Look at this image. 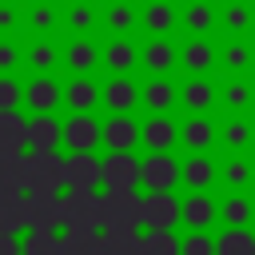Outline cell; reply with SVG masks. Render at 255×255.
Instances as JSON below:
<instances>
[{
    "mask_svg": "<svg viewBox=\"0 0 255 255\" xmlns=\"http://www.w3.org/2000/svg\"><path fill=\"white\" fill-rule=\"evenodd\" d=\"M60 108L64 112H96L100 108V76H64Z\"/></svg>",
    "mask_w": 255,
    "mask_h": 255,
    "instance_id": "30",
    "label": "cell"
},
{
    "mask_svg": "<svg viewBox=\"0 0 255 255\" xmlns=\"http://www.w3.org/2000/svg\"><path fill=\"white\" fill-rule=\"evenodd\" d=\"M0 255H20V235H0Z\"/></svg>",
    "mask_w": 255,
    "mask_h": 255,
    "instance_id": "49",
    "label": "cell"
},
{
    "mask_svg": "<svg viewBox=\"0 0 255 255\" xmlns=\"http://www.w3.org/2000/svg\"><path fill=\"white\" fill-rule=\"evenodd\" d=\"M100 147L104 151H139V116H104Z\"/></svg>",
    "mask_w": 255,
    "mask_h": 255,
    "instance_id": "25",
    "label": "cell"
},
{
    "mask_svg": "<svg viewBox=\"0 0 255 255\" xmlns=\"http://www.w3.org/2000/svg\"><path fill=\"white\" fill-rule=\"evenodd\" d=\"M215 255H255V231L223 227V235H215Z\"/></svg>",
    "mask_w": 255,
    "mask_h": 255,
    "instance_id": "40",
    "label": "cell"
},
{
    "mask_svg": "<svg viewBox=\"0 0 255 255\" xmlns=\"http://www.w3.org/2000/svg\"><path fill=\"white\" fill-rule=\"evenodd\" d=\"M60 76H100V36H60Z\"/></svg>",
    "mask_w": 255,
    "mask_h": 255,
    "instance_id": "3",
    "label": "cell"
},
{
    "mask_svg": "<svg viewBox=\"0 0 255 255\" xmlns=\"http://www.w3.org/2000/svg\"><path fill=\"white\" fill-rule=\"evenodd\" d=\"M215 147L227 151H255V116H215Z\"/></svg>",
    "mask_w": 255,
    "mask_h": 255,
    "instance_id": "19",
    "label": "cell"
},
{
    "mask_svg": "<svg viewBox=\"0 0 255 255\" xmlns=\"http://www.w3.org/2000/svg\"><path fill=\"white\" fill-rule=\"evenodd\" d=\"M179 255H215V235L211 231H187V235H179Z\"/></svg>",
    "mask_w": 255,
    "mask_h": 255,
    "instance_id": "48",
    "label": "cell"
},
{
    "mask_svg": "<svg viewBox=\"0 0 255 255\" xmlns=\"http://www.w3.org/2000/svg\"><path fill=\"white\" fill-rule=\"evenodd\" d=\"M175 40L179 36H139V68H135V76H179Z\"/></svg>",
    "mask_w": 255,
    "mask_h": 255,
    "instance_id": "9",
    "label": "cell"
},
{
    "mask_svg": "<svg viewBox=\"0 0 255 255\" xmlns=\"http://www.w3.org/2000/svg\"><path fill=\"white\" fill-rule=\"evenodd\" d=\"M24 187H28V159H24V151L0 155V191L24 195Z\"/></svg>",
    "mask_w": 255,
    "mask_h": 255,
    "instance_id": "37",
    "label": "cell"
},
{
    "mask_svg": "<svg viewBox=\"0 0 255 255\" xmlns=\"http://www.w3.org/2000/svg\"><path fill=\"white\" fill-rule=\"evenodd\" d=\"M183 151H215V116H179Z\"/></svg>",
    "mask_w": 255,
    "mask_h": 255,
    "instance_id": "36",
    "label": "cell"
},
{
    "mask_svg": "<svg viewBox=\"0 0 255 255\" xmlns=\"http://www.w3.org/2000/svg\"><path fill=\"white\" fill-rule=\"evenodd\" d=\"M179 155L175 151H139V191H175Z\"/></svg>",
    "mask_w": 255,
    "mask_h": 255,
    "instance_id": "7",
    "label": "cell"
},
{
    "mask_svg": "<svg viewBox=\"0 0 255 255\" xmlns=\"http://www.w3.org/2000/svg\"><path fill=\"white\" fill-rule=\"evenodd\" d=\"M100 187L139 191V151H104L100 155Z\"/></svg>",
    "mask_w": 255,
    "mask_h": 255,
    "instance_id": "13",
    "label": "cell"
},
{
    "mask_svg": "<svg viewBox=\"0 0 255 255\" xmlns=\"http://www.w3.org/2000/svg\"><path fill=\"white\" fill-rule=\"evenodd\" d=\"M215 76H255V36H215Z\"/></svg>",
    "mask_w": 255,
    "mask_h": 255,
    "instance_id": "4",
    "label": "cell"
},
{
    "mask_svg": "<svg viewBox=\"0 0 255 255\" xmlns=\"http://www.w3.org/2000/svg\"><path fill=\"white\" fill-rule=\"evenodd\" d=\"M100 108L108 116H139V76H100Z\"/></svg>",
    "mask_w": 255,
    "mask_h": 255,
    "instance_id": "10",
    "label": "cell"
},
{
    "mask_svg": "<svg viewBox=\"0 0 255 255\" xmlns=\"http://www.w3.org/2000/svg\"><path fill=\"white\" fill-rule=\"evenodd\" d=\"M179 76H139V112L143 116H175Z\"/></svg>",
    "mask_w": 255,
    "mask_h": 255,
    "instance_id": "15",
    "label": "cell"
},
{
    "mask_svg": "<svg viewBox=\"0 0 255 255\" xmlns=\"http://www.w3.org/2000/svg\"><path fill=\"white\" fill-rule=\"evenodd\" d=\"M60 36H100V0H60Z\"/></svg>",
    "mask_w": 255,
    "mask_h": 255,
    "instance_id": "22",
    "label": "cell"
},
{
    "mask_svg": "<svg viewBox=\"0 0 255 255\" xmlns=\"http://www.w3.org/2000/svg\"><path fill=\"white\" fill-rule=\"evenodd\" d=\"M219 36H255V0H219Z\"/></svg>",
    "mask_w": 255,
    "mask_h": 255,
    "instance_id": "35",
    "label": "cell"
},
{
    "mask_svg": "<svg viewBox=\"0 0 255 255\" xmlns=\"http://www.w3.org/2000/svg\"><path fill=\"white\" fill-rule=\"evenodd\" d=\"M179 195L175 191H139V231H175Z\"/></svg>",
    "mask_w": 255,
    "mask_h": 255,
    "instance_id": "8",
    "label": "cell"
},
{
    "mask_svg": "<svg viewBox=\"0 0 255 255\" xmlns=\"http://www.w3.org/2000/svg\"><path fill=\"white\" fill-rule=\"evenodd\" d=\"M24 211H28L24 231H60V195L24 191Z\"/></svg>",
    "mask_w": 255,
    "mask_h": 255,
    "instance_id": "33",
    "label": "cell"
},
{
    "mask_svg": "<svg viewBox=\"0 0 255 255\" xmlns=\"http://www.w3.org/2000/svg\"><path fill=\"white\" fill-rule=\"evenodd\" d=\"M28 227V211H24V195L0 191V235H24Z\"/></svg>",
    "mask_w": 255,
    "mask_h": 255,
    "instance_id": "39",
    "label": "cell"
},
{
    "mask_svg": "<svg viewBox=\"0 0 255 255\" xmlns=\"http://www.w3.org/2000/svg\"><path fill=\"white\" fill-rule=\"evenodd\" d=\"M135 36H179V0H139Z\"/></svg>",
    "mask_w": 255,
    "mask_h": 255,
    "instance_id": "17",
    "label": "cell"
},
{
    "mask_svg": "<svg viewBox=\"0 0 255 255\" xmlns=\"http://www.w3.org/2000/svg\"><path fill=\"white\" fill-rule=\"evenodd\" d=\"M0 76H24V40L0 36Z\"/></svg>",
    "mask_w": 255,
    "mask_h": 255,
    "instance_id": "44",
    "label": "cell"
},
{
    "mask_svg": "<svg viewBox=\"0 0 255 255\" xmlns=\"http://www.w3.org/2000/svg\"><path fill=\"white\" fill-rule=\"evenodd\" d=\"M139 0H100V36H135Z\"/></svg>",
    "mask_w": 255,
    "mask_h": 255,
    "instance_id": "24",
    "label": "cell"
},
{
    "mask_svg": "<svg viewBox=\"0 0 255 255\" xmlns=\"http://www.w3.org/2000/svg\"><path fill=\"white\" fill-rule=\"evenodd\" d=\"M24 159H28L24 191H44V195L64 191V151H24Z\"/></svg>",
    "mask_w": 255,
    "mask_h": 255,
    "instance_id": "12",
    "label": "cell"
},
{
    "mask_svg": "<svg viewBox=\"0 0 255 255\" xmlns=\"http://www.w3.org/2000/svg\"><path fill=\"white\" fill-rule=\"evenodd\" d=\"M24 36H60V0H24Z\"/></svg>",
    "mask_w": 255,
    "mask_h": 255,
    "instance_id": "34",
    "label": "cell"
},
{
    "mask_svg": "<svg viewBox=\"0 0 255 255\" xmlns=\"http://www.w3.org/2000/svg\"><path fill=\"white\" fill-rule=\"evenodd\" d=\"M100 231H139V191L100 187Z\"/></svg>",
    "mask_w": 255,
    "mask_h": 255,
    "instance_id": "1",
    "label": "cell"
},
{
    "mask_svg": "<svg viewBox=\"0 0 255 255\" xmlns=\"http://www.w3.org/2000/svg\"><path fill=\"white\" fill-rule=\"evenodd\" d=\"M175 60L179 76H215V36H179Z\"/></svg>",
    "mask_w": 255,
    "mask_h": 255,
    "instance_id": "14",
    "label": "cell"
},
{
    "mask_svg": "<svg viewBox=\"0 0 255 255\" xmlns=\"http://www.w3.org/2000/svg\"><path fill=\"white\" fill-rule=\"evenodd\" d=\"M100 255H139V231H96Z\"/></svg>",
    "mask_w": 255,
    "mask_h": 255,
    "instance_id": "41",
    "label": "cell"
},
{
    "mask_svg": "<svg viewBox=\"0 0 255 255\" xmlns=\"http://www.w3.org/2000/svg\"><path fill=\"white\" fill-rule=\"evenodd\" d=\"M60 151H100V116L96 112L60 116Z\"/></svg>",
    "mask_w": 255,
    "mask_h": 255,
    "instance_id": "11",
    "label": "cell"
},
{
    "mask_svg": "<svg viewBox=\"0 0 255 255\" xmlns=\"http://www.w3.org/2000/svg\"><path fill=\"white\" fill-rule=\"evenodd\" d=\"M0 36L24 40V0H0Z\"/></svg>",
    "mask_w": 255,
    "mask_h": 255,
    "instance_id": "46",
    "label": "cell"
},
{
    "mask_svg": "<svg viewBox=\"0 0 255 255\" xmlns=\"http://www.w3.org/2000/svg\"><path fill=\"white\" fill-rule=\"evenodd\" d=\"M100 191H60V231H100Z\"/></svg>",
    "mask_w": 255,
    "mask_h": 255,
    "instance_id": "2",
    "label": "cell"
},
{
    "mask_svg": "<svg viewBox=\"0 0 255 255\" xmlns=\"http://www.w3.org/2000/svg\"><path fill=\"white\" fill-rule=\"evenodd\" d=\"M64 187L100 191V151H64Z\"/></svg>",
    "mask_w": 255,
    "mask_h": 255,
    "instance_id": "26",
    "label": "cell"
},
{
    "mask_svg": "<svg viewBox=\"0 0 255 255\" xmlns=\"http://www.w3.org/2000/svg\"><path fill=\"white\" fill-rule=\"evenodd\" d=\"M179 116H215V76H179Z\"/></svg>",
    "mask_w": 255,
    "mask_h": 255,
    "instance_id": "16",
    "label": "cell"
},
{
    "mask_svg": "<svg viewBox=\"0 0 255 255\" xmlns=\"http://www.w3.org/2000/svg\"><path fill=\"white\" fill-rule=\"evenodd\" d=\"M24 151H60V112H28Z\"/></svg>",
    "mask_w": 255,
    "mask_h": 255,
    "instance_id": "31",
    "label": "cell"
},
{
    "mask_svg": "<svg viewBox=\"0 0 255 255\" xmlns=\"http://www.w3.org/2000/svg\"><path fill=\"white\" fill-rule=\"evenodd\" d=\"M179 36H219V0H179Z\"/></svg>",
    "mask_w": 255,
    "mask_h": 255,
    "instance_id": "23",
    "label": "cell"
},
{
    "mask_svg": "<svg viewBox=\"0 0 255 255\" xmlns=\"http://www.w3.org/2000/svg\"><path fill=\"white\" fill-rule=\"evenodd\" d=\"M20 255H60V231H24Z\"/></svg>",
    "mask_w": 255,
    "mask_h": 255,
    "instance_id": "42",
    "label": "cell"
},
{
    "mask_svg": "<svg viewBox=\"0 0 255 255\" xmlns=\"http://www.w3.org/2000/svg\"><path fill=\"white\" fill-rule=\"evenodd\" d=\"M64 76H24V112H60Z\"/></svg>",
    "mask_w": 255,
    "mask_h": 255,
    "instance_id": "28",
    "label": "cell"
},
{
    "mask_svg": "<svg viewBox=\"0 0 255 255\" xmlns=\"http://www.w3.org/2000/svg\"><path fill=\"white\" fill-rule=\"evenodd\" d=\"M215 219V195L211 191H187L179 195V227L187 231H211Z\"/></svg>",
    "mask_w": 255,
    "mask_h": 255,
    "instance_id": "29",
    "label": "cell"
},
{
    "mask_svg": "<svg viewBox=\"0 0 255 255\" xmlns=\"http://www.w3.org/2000/svg\"><path fill=\"white\" fill-rule=\"evenodd\" d=\"M139 36H100V76H135Z\"/></svg>",
    "mask_w": 255,
    "mask_h": 255,
    "instance_id": "6",
    "label": "cell"
},
{
    "mask_svg": "<svg viewBox=\"0 0 255 255\" xmlns=\"http://www.w3.org/2000/svg\"><path fill=\"white\" fill-rule=\"evenodd\" d=\"M139 151H179V116H139Z\"/></svg>",
    "mask_w": 255,
    "mask_h": 255,
    "instance_id": "20",
    "label": "cell"
},
{
    "mask_svg": "<svg viewBox=\"0 0 255 255\" xmlns=\"http://www.w3.org/2000/svg\"><path fill=\"white\" fill-rule=\"evenodd\" d=\"M139 255H179L175 231H139Z\"/></svg>",
    "mask_w": 255,
    "mask_h": 255,
    "instance_id": "43",
    "label": "cell"
},
{
    "mask_svg": "<svg viewBox=\"0 0 255 255\" xmlns=\"http://www.w3.org/2000/svg\"><path fill=\"white\" fill-rule=\"evenodd\" d=\"M24 76H60V36H24Z\"/></svg>",
    "mask_w": 255,
    "mask_h": 255,
    "instance_id": "18",
    "label": "cell"
},
{
    "mask_svg": "<svg viewBox=\"0 0 255 255\" xmlns=\"http://www.w3.org/2000/svg\"><path fill=\"white\" fill-rule=\"evenodd\" d=\"M215 116H255V76H215Z\"/></svg>",
    "mask_w": 255,
    "mask_h": 255,
    "instance_id": "5",
    "label": "cell"
},
{
    "mask_svg": "<svg viewBox=\"0 0 255 255\" xmlns=\"http://www.w3.org/2000/svg\"><path fill=\"white\" fill-rule=\"evenodd\" d=\"M0 112H24V76H0Z\"/></svg>",
    "mask_w": 255,
    "mask_h": 255,
    "instance_id": "47",
    "label": "cell"
},
{
    "mask_svg": "<svg viewBox=\"0 0 255 255\" xmlns=\"http://www.w3.org/2000/svg\"><path fill=\"white\" fill-rule=\"evenodd\" d=\"M215 219H223V227H251L255 223V191L215 195Z\"/></svg>",
    "mask_w": 255,
    "mask_h": 255,
    "instance_id": "32",
    "label": "cell"
},
{
    "mask_svg": "<svg viewBox=\"0 0 255 255\" xmlns=\"http://www.w3.org/2000/svg\"><path fill=\"white\" fill-rule=\"evenodd\" d=\"M215 183L223 191H251L255 187V155L251 151H227L215 159Z\"/></svg>",
    "mask_w": 255,
    "mask_h": 255,
    "instance_id": "21",
    "label": "cell"
},
{
    "mask_svg": "<svg viewBox=\"0 0 255 255\" xmlns=\"http://www.w3.org/2000/svg\"><path fill=\"white\" fill-rule=\"evenodd\" d=\"M179 187L183 191H211L215 187V151H183Z\"/></svg>",
    "mask_w": 255,
    "mask_h": 255,
    "instance_id": "27",
    "label": "cell"
},
{
    "mask_svg": "<svg viewBox=\"0 0 255 255\" xmlns=\"http://www.w3.org/2000/svg\"><path fill=\"white\" fill-rule=\"evenodd\" d=\"M24 128H28V112H0V155L28 147Z\"/></svg>",
    "mask_w": 255,
    "mask_h": 255,
    "instance_id": "38",
    "label": "cell"
},
{
    "mask_svg": "<svg viewBox=\"0 0 255 255\" xmlns=\"http://www.w3.org/2000/svg\"><path fill=\"white\" fill-rule=\"evenodd\" d=\"M60 255H100L96 231H60Z\"/></svg>",
    "mask_w": 255,
    "mask_h": 255,
    "instance_id": "45",
    "label": "cell"
}]
</instances>
